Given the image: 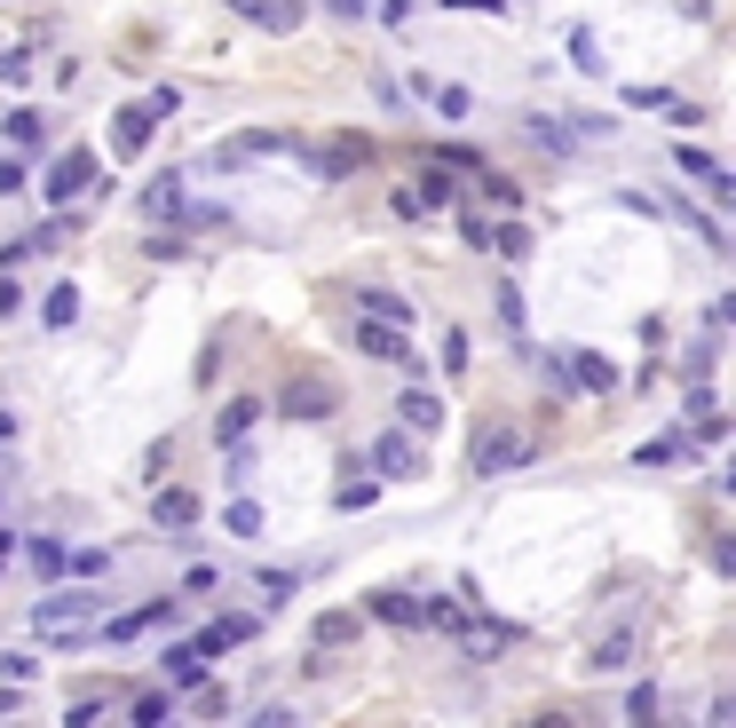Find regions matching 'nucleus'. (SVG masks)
Wrapping results in <instances>:
<instances>
[{
  "mask_svg": "<svg viewBox=\"0 0 736 728\" xmlns=\"http://www.w3.org/2000/svg\"><path fill=\"white\" fill-rule=\"evenodd\" d=\"M95 594H40V610H32V634L40 642H87L95 634Z\"/></svg>",
  "mask_w": 736,
  "mask_h": 728,
  "instance_id": "nucleus-1",
  "label": "nucleus"
},
{
  "mask_svg": "<svg viewBox=\"0 0 736 728\" xmlns=\"http://www.w3.org/2000/svg\"><path fill=\"white\" fill-rule=\"evenodd\" d=\"M309 167L325 175V183H341V175H357V167H373V136H357V127H341V136H317V143H293Z\"/></svg>",
  "mask_w": 736,
  "mask_h": 728,
  "instance_id": "nucleus-2",
  "label": "nucleus"
},
{
  "mask_svg": "<svg viewBox=\"0 0 736 728\" xmlns=\"http://www.w3.org/2000/svg\"><path fill=\"white\" fill-rule=\"evenodd\" d=\"M332 404H341V396H332V380H325V373H293V380H285V396H278V412H285V420H301V427L332 420Z\"/></svg>",
  "mask_w": 736,
  "mask_h": 728,
  "instance_id": "nucleus-3",
  "label": "nucleus"
},
{
  "mask_svg": "<svg viewBox=\"0 0 736 728\" xmlns=\"http://www.w3.org/2000/svg\"><path fill=\"white\" fill-rule=\"evenodd\" d=\"M357 349L381 356V364H396V373H420V364H428V356L405 341V325H388V317H364V325H357Z\"/></svg>",
  "mask_w": 736,
  "mask_h": 728,
  "instance_id": "nucleus-4",
  "label": "nucleus"
},
{
  "mask_svg": "<svg viewBox=\"0 0 736 728\" xmlns=\"http://www.w3.org/2000/svg\"><path fill=\"white\" fill-rule=\"evenodd\" d=\"M523 459H530V436H515V427H483V436H476V475L523 468Z\"/></svg>",
  "mask_w": 736,
  "mask_h": 728,
  "instance_id": "nucleus-5",
  "label": "nucleus"
},
{
  "mask_svg": "<svg viewBox=\"0 0 736 728\" xmlns=\"http://www.w3.org/2000/svg\"><path fill=\"white\" fill-rule=\"evenodd\" d=\"M278 151H293V136H278V127H246V136H230L214 151V167H246V158H278Z\"/></svg>",
  "mask_w": 736,
  "mask_h": 728,
  "instance_id": "nucleus-6",
  "label": "nucleus"
},
{
  "mask_svg": "<svg viewBox=\"0 0 736 728\" xmlns=\"http://www.w3.org/2000/svg\"><path fill=\"white\" fill-rule=\"evenodd\" d=\"M373 468L396 475V483L420 475V436H412V427H388V436H373Z\"/></svg>",
  "mask_w": 736,
  "mask_h": 728,
  "instance_id": "nucleus-7",
  "label": "nucleus"
},
{
  "mask_svg": "<svg viewBox=\"0 0 736 728\" xmlns=\"http://www.w3.org/2000/svg\"><path fill=\"white\" fill-rule=\"evenodd\" d=\"M357 634H364V610H325V618L309 625V657H341Z\"/></svg>",
  "mask_w": 736,
  "mask_h": 728,
  "instance_id": "nucleus-8",
  "label": "nucleus"
},
{
  "mask_svg": "<svg viewBox=\"0 0 736 728\" xmlns=\"http://www.w3.org/2000/svg\"><path fill=\"white\" fill-rule=\"evenodd\" d=\"M87 183H95V151H63V158H56V167L40 175V190L56 198V207H63V198H80Z\"/></svg>",
  "mask_w": 736,
  "mask_h": 728,
  "instance_id": "nucleus-9",
  "label": "nucleus"
},
{
  "mask_svg": "<svg viewBox=\"0 0 736 728\" xmlns=\"http://www.w3.org/2000/svg\"><path fill=\"white\" fill-rule=\"evenodd\" d=\"M554 373H562V380H579V388H594V396H610V388H618V364L601 356V349H571V356L554 364Z\"/></svg>",
  "mask_w": 736,
  "mask_h": 728,
  "instance_id": "nucleus-10",
  "label": "nucleus"
},
{
  "mask_svg": "<svg viewBox=\"0 0 736 728\" xmlns=\"http://www.w3.org/2000/svg\"><path fill=\"white\" fill-rule=\"evenodd\" d=\"M254 634H261V610H254V618H214V625H198V642H190V649H198V657H222V649L254 642Z\"/></svg>",
  "mask_w": 736,
  "mask_h": 728,
  "instance_id": "nucleus-11",
  "label": "nucleus"
},
{
  "mask_svg": "<svg viewBox=\"0 0 736 728\" xmlns=\"http://www.w3.org/2000/svg\"><path fill=\"white\" fill-rule=\"evenodd\" d=\"M151 127H159V104H127V111L112 119V151H119V158H136V151L151 143Z\"/></svg>",
  "mask_w": 736,
  "mask_h": 728,
  "instance_id": "nucleus-12",
  "label": "nucleus"
},
{
  "mask_svg": "<svg viewBox=\"0 0 736 728\" xmlns=\"http://www.w3.org/2000/svg\"><path fill=\"white\" fill-rule=\"evenodd\" d=\"M507 642H515V625H499V618H459V649L476 657V666H483V657H499Z\"/></svg>",
  "mask_w": 736,
  "mask_h": 728,
  "instance_id": "nucleus-13",
  "label": "nucleus"
},
{
  "mask_svg": "<svg viewBox=\"0 0 736 728\" xmlns=\"http://www.w3.org/2000/svg\"><path fill=\"white\" fill-rule=\"evenodd\" d=\"M396 420H405L412 436H436V427H444V396H428V388H405V396H396Z\"/></svg>",
  "mask_w": 736,
  "mask_h": 728,
  "instance_id": "nucleus-14",
  "label": "nucleus"
},
{
  "mask_svg": "<svg viewBox=\"0 0 736 728\" xmlns=\"http://www.w3.org/2000/svg\"><path fill=\"white\" fill-rule=\"evenodd\" d=\"M151 522H159V531H190V522H198V491H183V483H166L159 500H151Z\"/></svg>",
  "mask_w": 736,
  "mask_h": 728,
  "instance_id": "nucleus-15",
  "label": "nucleus"
},
{
  "mask_svg": "<svg viewBox=\"0 0 736 728\" xmlns=\"http://www.w3.org/2000/svg\"><path fill=\"white\" fill-rule=\"evenodd\" d=\"M364 618H381V625H420V594H405V586H381L373 602H357Z\"/></svg>",
  "mask_w": 736,
  "mask_h": 728,
  "instance_id": "nucleus-16",
  "label": "nucleus"
},
{
  "mask_svg": "<svg viewBox=\"0 0 736 728\" xmlns=\"http://www.w3.org/2000/svg\"><path fill=\"white\" fill-rule=\"evenodd\" d=\"M674 167H681L689 183H705L713 198H728V167H721L713 151H697V143H681V151H674Z\"/></svg>",
  "mask_w": 736,
  "mask_h": 728,
  "instance_id": "nucleus-17",
  "label": "nucleus"
},
{
  "mask_svg": "<svg viewBox=\"0 0 736 728\" xmlns=\"http://www.w3.org/2000/svg\"><path fill=\"white\" fill-rule=\"evenodd\" d=\"M254 420H261V396H230L222 420H214V436H222V444H246V436H254Z\"/></svg>",
  "mask_w": 736,
  "mask_h": 728,
  "instance_id": "nucleus-18",
  "label": "nucleus"
},
{
  "mask_svg": "<svg viewBox=\"0 0 736 728\" xmlns=\"http://www.w3.org/2000/svg\"><path fill=\"white\" fill-rule=\"evenodd\" d=\"M230 9H246L261 32H301V0H230Z\"/></svg>",
  "mask_w": 736,
  "mask_h": 728,
  "instance_id": "nucleus-19",
  "label": "nucleus"
},
{
  "mask_svg": "<svg viewBox=\"0 0 736 728\" xmlns=\"http://www.w3.org/2000/svg\"><path fill=\"white\" fill-rule=\"evenodd\" d=\"M159 673H166V681H175V689H198V681H207V657H198L190 642H175V649H166V657H159Z\"/></svg>",
  "mask_w": 736,
  "mask_h": 728,
  "instance_id": "nucleus-20",
  "label": "nucleus"
},
{
  "mask_svg": "<svg viewBox=\"0 0 736 728\" xmlns=\"http://www.w3.org/2000/svg\"><path fill=\"white\" fill-rule=\"evenodd\" d=\"M420 95H428V104H436L444 119H467V111H476V95H467L459 80H420Z\"/></svg>",
  "mask_w": 736,
  "mask_h": 728,
  "instance_id": "nucleus-21",
  "label": "nucleus"
},
{
  "mask_svg": "<svg viewBox=\"0 0 736 728\" xmlns=\"http://www.w3.org/2000/svg\"><path fill=\"white\" fill-rule=\"evenodd\" d=\"M143 214H151V222H175V214H183V175H159V183L143 190Z\"/></svg>",
  "mask_w": 736,
  "mask_h": 728,
  "instance_id": "nucleus-22",
  "label": "nucleus"
},
{
  "mask_svg": "<svg viewBox=\"0 0 736 728\" xmlns=\"http://www.w3.org/2000/svg\"><path fill=\"white\" fill-rule=\"evenodd\" d=\"M412 198H420V207H452V198H459V175H452V167H436V158H428V183H420Z\"/></svg>",
  "mask_w": 736,
  "mask_h": 728,
  "instance_id": "nucleus-23",
  "label": "nucleus"
},
{
  "mask_svg": "<svg viewBox=\"0 0 736 728\" xmlns=\"http://www.w3.org/2000/svg\"><path fill=\"white\" fill-rule=\"evenodd\" d=\"M40 317L56 325V333H63V325L80 317V285H72V278H63V285H48V302H40Z\"/></svg>",
  "mask_w": 736,
  "mask_h": 728,
  "instance_id": "nucleus-24",
  "label": "nucleus"
},
{
  "mask_svg": "<svg viewBox=\"0 0 736 728\" xmlns=\"http://www.w3.org/2000/svg\"><path fill=\"white\" fill-rule=\"evenodd\" d=\"M626 657H633V618L618 625V634H601V649H594V673H618Z\"/></svg>",
  "mask_w": 736,
  "mask_h": 728,
  "instance_id": "nucleus-25",
  "label": "nucleus"
},
{
  "mask_svg": "<svg viewBox=\"0 0 736 728\" xmlns=\"http://www.w3.org/2000/svg\"><path fill=\"white\" fill-rule=\"evenodd\" d=\"M127 720H175V697H166V689H143V697H127Z\"/></svg>",
  "mask_w": 736,
  "mask_h": 728,
  "instance_id": "nucleus-26",
  "label": "nucleus"
},
{
  "mask_svg": "<svg viewBox=\"0 0 736 728\" xmlns=\"http://www.w3.org/2000/svg\"><path fill=\"white\" fill-rule=\"evenodd\" d=\"M24 554H32V571H40V578H63V547L56 539H16Z\"/></svg>",
  "mask_w": 736,
  "mask_h": 728,
  "instance_id": "nucleus-27",
  "label": "nucleus"
},
{
  "mask_svg": "<svg viewBox=\"0 0 736 728\" xmlns=\"http://www.w3.org/2000/svg\"><path fill=\"white\" fill-rule=\"evenodd\" d=\"M332 500H341V507H349V515H357V507H373V500H381V483H373V475H357V468H349V483H341V491H332Z\"/></svg>",
  "mask_w": 736,
  "mask_h": 728,
  "instance_id": "nucleus-28",
  "label": "nucleus"
},
{
  "mask_svg": "<svg viewBox=\"0 0 736 728\" xmlns=\"http://www.w3.org/2000/svg\"><path fill=\"white\" fill-rule=\"evenodd\" d=\"M491 254L523 261V254H530V230H515V222H491Z\"/></svg>",
  "mask_w": 736,
  "mask_h": 728,
  "instance_id": "nucleus-29",
  "label": "nucleus"
},
{
  "mask_svg": "<svg viewBox=\"0 0 736 728\" xmlns=\"http://www.w3.org/2000/svg\"><path fill=\"white\" fill-rule=\"evenodd\" d=\"M222 522H230V539H261V507H254V500H230Z\"/></svg>",
  "mask_w": 736,
  "mask_h": 728,
  "instance_id": "nucleus-30",
  "label": "nucleus"
},
{
  "mask_svg": "<svg viewBox=\"0 0 736 728\" xmlns=\"http://www.w3.org/2000/svg\"><path fill=\"white\" fill-rule=\"evenodd\" d=\"M476 190L491 198V207H507V214H515V198H523V190H515L507 175H491V167H476Z\"/></svg>",
  "mask_w": 736,
  "mask_h": 728,
  "instance_id": "nucleus-31",
  "label": "nucleus"
},
{
  "mask_svg": "<svg viewBox=\"0 0 736 728\" xmlns=\"http://www.w3.org/2000/svg\"><path fill=\"white\" fill-rule=\"evenodd\" d=\"M357 302H364V317H388V325H405L412 309H405V293H357Z\"/></svg>",
  "mask_w": 736,
  "mask_h": 728,
  "instance_id": "nucleus-32",
  "label": "nucleus"
},
{
  "mask_svg": "<svg viewBox=\"0 0 736 728\" xmlns=\"http://www.w3.org/2000/svg\"><path fill=\"white\" fill-rule=\"evenodd\" d=\"M63 571H80V578H104V571H112V554H104V547H72V554H63Z\"/></svg>",
  "mask_w": 736,
  "mask_h": 728,
  "instance_id": "nucleus-33",
  "label": "nucleus"
},
{
  "mask_svg": "<svg viewBox=\"0 0 736 728\" xmlns=\"http://www.w3.org/2000/svg\"><path fill=\"white\" fill-rule=\"evenodd\" d=\"M665 119H674V127H705V104H681V95H665V104H657Z\"/></svg>",
  "mask_w": 736,
  "mask_h": 728,
  "instance_id": "nucleus-34",
  "label": "nucleus"
},
{
  "mask_svg": "<svg viewBox=\"0 0 736 728\" xmlns=\"http://www.w3.org/2000/svg\"><path fill=\"white\" fill-rule=\"evenodd\" d=\"M459 364H467V333H459V325H444V373H459Z\"/></svg>",
  "mask_w": 736,
  "mask_h": 728,
  "instance_id": "nucleus-35",
  "label": "nucleus"
},
{
  "mask_svg": "<svg viewBox=\"0 0 736 728\" xmlns=\"http://www.w3.org/2000/svg\"><path fill=\"white\" fill-rule=\"evenodd\" d=\"M9 143H40V119H32V111H9Z\"/></svg>",
  "mask_w": 736,
  "mask_h": 728,
  "instance_id": "nucleus-36",
  "label": "nucleus"
},
{
  "mask_svg": "<svg viewBox=\"0 0 736 728\" xmlns=\"http://www.w3.org/2000/svg\"><path fill=\"white\" fill-rule=\"evenodd\" d=\"M571 56H579V72H601V48L586 40V32H571Z\"/></svg>",
  "mask_w": 736,
  "mask_h": 728,
  "instance_id": "nucleus-37",
  "label": "nucleus"
},
{
  "mask_svg": "<svg viewBox=\"0 0 736 728\" xmlns=\"http://www.w3.org/2000/svg\"><path fill=\"white\" fill-rule=\"evenodd\" d=\"M16 309H24V285H16L9 270H0V317H16Z\"/></svg>",
  "mask_w": 736,
  "mask_h": 728,
  "instance_id": "nucleus-38",
  "label": "nucleus"
},
{
  "mask_svg": "<svg viewBox=\"0 0 736 728\" xmlns=\"http://www.w3.org/2000/svg\"><path fill=\"white\" fill-rule=\"evenodd\" d=\"M9 190H24V158H0V198Z\"/></svg>",
  "mask_w": 736,
  "mask_h": 728,
  "instance_id": "nucleus-39",
  "label": "nucleus"
},
{
  "mask_svg": "<svg viewBox=\"0 0 736 728\" xmlns=\"http://www.w3.org/2000/svg\"><path fill=\"white\" fill-rule=\"evenodd\" d=\"M444 9H467V16H499L507 0H444Z\"/></svg>",
  "mask_w": 736,
  "mask_h": 728,
  "instance_id": "nucleus-40",
  "label": "nucleus"
},
{
  "mask_svg": "<svg viewBox=\"0 0 736 728\" xmlns=\"http://www.w3.org/2000/svg\"><path fill=\"white\" fill-rule=\"evenodd\" d=\"M9 713H24V689H16V681L0 689V720H9Z\"/></svg>",
  "mask_w": 736,
  "mask_h": 728,
  "instance_id": "nucleus-41",
  "label": "nucleus"
},
{
  "mask_svg": "<svg viewBox=\"0 0 736 728\" xmlns=\"http://www.w3.org/2000/svg\"><path fill=\"white\" fill-rule=\"evenodd\" d=\"M325 9H332V16H364V0H325Z\"/></svg>",
  "mask_w": 736,
  "mask_h": 728,
  "instance_id": "nucleus-42",
  "label": "nucleus"
},
{
  "mask_svg": "<svg viewBox=\"0 0 736 728\" xmlns=\"http://www.w3.org/2000/svg\"><path fill=\"white\" fill-rule=\"evenodd\" d=\"M0 444H16V412H0Z\"/></svg>",
  "mask_w": 736,
  "mask_h": 728,
  "instance_id": "nucleus-43",
  "label": "nucleus"
},
{
  "mask_svg": "<svg viewBox=\"0 0 736 728\" xmlns=\"http://www.w3.org/2000/svg\"><path fill=\"white\" fill-rule=\"evenodd\" d=\"M0 475H9V444H0Z\"/></svg>",
  "mask_w": 736,
  "mask_h": 728,
  "instance_id": "nucleus-44",
  "label": "nucleus"
},
{
  "mask_svg": "<svg viewBox=\"0 0 736 728\" xmlns=\"http://www.w3.org/2000/svg\"><path fill=\"white\" fill-rule=\"evenodd\" d=\"M0 571H9V562H0Z\"/></svg>",
  "mask_w": 736,
  "mask_h": 728,
  "instance_id": "nucleus-45",
  "label": "nucleus"
}]
</instances>
